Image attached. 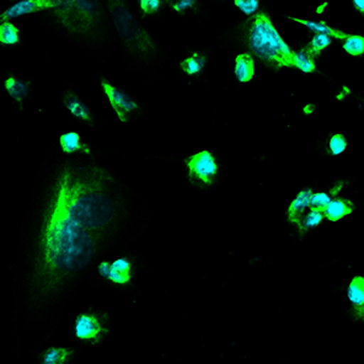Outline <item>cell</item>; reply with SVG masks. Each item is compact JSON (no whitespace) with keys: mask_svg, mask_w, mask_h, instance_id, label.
Returning <instances> with one entry per match:
<instances>
[{"mask_svg":"<svg viewBox=\"0 0 364 364\" xmlns=\"http://www.w3.org/2000/svg\"><path fill=\"white\" fill-rule=\"evenodd\" d=\"M337 46L352 60H364V35L360 32L348 33L343 40L337 42Z\"/></svg>","mask_w":364,"mask_h":364,"instance_id":"cb8c5ba5","label":"cell"},{"mask_svg":"<svg viewBox=\"0 0 364 364\" xmlns=\"http://www.w3.org/2000/svg\"><path fill=\"white\" fill-rule=\"evenodd\" d=\"M102 1L109 11L126 68L133 73L158 80L160 70L168 63V52L163 50L143 21L138 18L133 10L132 0Z\"/></svg>","mask_w":364,"mask_h":364,"instance_id":"277c9868","label":"cell"},{"mask_svg":"<svg viewBox=\"0 0 364 364\" xmlns=\"http://www.w3.org/2000/svg\"><path fill=\"white\" fill-rule=\"evenodd\" d=\"M210 4H228V0H210Z\"/></svg>","mask_w":364,"mask_h":364,"instance_id":"1f68e13d","label":"cell"},{"mask_svg":"<svg viewBox=\"0 0 364 364\" xmlns=\"http://www.w3.org/2000/svg\"><path fill=\"white\" fill-rule=\"evenodd\" d=\"M328 8H330V1H328V0L318 3V4L315 6V15H316L318 18H323L325 14L328 13Z\"/></svg>","mask_w":364,"mask_h":364,"instance_id":"f546056e","label":"cell"},{"mask_svg":"<svg viewBox=\"0 0 364 364\" xmlns=\"http://www.w3.org/2000/svg\"><path fill=\"white\" fill-rule=\"evenodd\" d=\"M149 271V264L144 254L131 249L119 251L102 259L95 271L87 277L90 287L107 288L117 291L119 296H141L136 279L141 273Z\"/></svg>","mask_w":364,"mask_h":364,"instance_id":"5b68a950","label":"cell"},{"mask_svg":"<svg viewBox=\"0 0 364 364\" xmlns=\"http://www.w3.org/2000/svg\"><path fill=\"white\" fill-rule=\"evenodd\" d=\"M1 87L18 112L25 114L26 106L33 99V87H35L33 77L31 75L20 77L15 73L14 69H5Z\"/></svg>","mask_w":364,"mask_h":364,"instance_id":"4fadbf2b","label":"cell"},{"mask_svg":"<svg viewBox=\"0 0 364 364\" xmlns=\"http://www.w3.org/2000/svg\"><path fill=\"white\" fill-rule=\"evenodd\" d=\"M212 47L190 45L186 53L175 60V69L180 75L191 82L207 84V72L210 69Z\"/></svg>","mask_w":364,"mask_h":364,"instance_id":"30bf717a","label":"cell"},{"mask_svg":"<svg viewBox=\"0 0 364 364\" xmlns=\"http://www.w3.org/2000/svg\"><path fill=\"white\" fill-rule=\"evenodd\" d=\"M350 5L355 14L364 18V0H350Z\"/></svg>","mask_w":364,"mask_h":364,"instance_id":"4dcf8cb0","label":"cell"},{"mask_svg":"<svg viewBox=\"0 0 364 364\" xmlns=\"http://www.w3.org/2000/svg\"><path fill=\"white\" fill-rule=\"evenodd\" d=\"M350 148V141L343 133L328 132L318 138L315 143L314 151L321 158L337 159L346 154Z\"/></svg>","mask_w":364,"mask_h":364,"instance_id":"d6986e66","label":"cell"},{"mask_svg":"<svg viewBox=\"0 0 364 364\" xmlns=\"http://www.w3.org/2000/svg\"><path fill=\"white\" fill-rule=\"evenodd\" d=\"M355 181V178H350V176L336 178V180H333V181L328 183L326 188H325V192L328 193V196L333 197V198H342L343 193L353 187Z\"/></svg>","mask_w":364,"mask_h":364,"instance_id":"484cf974","label":"cell"},{"mask_svg":"<svg viewBox=\"0 0 364 364\" xmlns=\"http://www.w3.org/2000/svg\"><path fill=\"white\" fill-rule=\"evenodd\" d=\"M318 112V105L315 102H306L301 107V116L304 117H314Z\"/></svg>","mask_w":364,"mask_h":364,"instance_id":"83f0119b","label":"cell"},{"mask_svg":"<svg viewBox=\"0 0 364 364\" xmlns=\"http://www.w3.org/2000/svg\"><path fill=\"white\" fill-rule=\"evenodd\" d=\"M318 190V181H311L301 187L291 200H288L286 210L283 212L282 222L288 237L293 242H303L305 240L303 234L305 219L313 208L311 198Z\"/></svg>","mask_w":364,"mask_h":364,"instance_id":"9c48e42d","label":"cell"},{"mask_svg":"<svg viewBox=\"0 0 364 364\" xmlns=\"http://www.w3.org/2000/svg\"><path fill=\"white\" fill-rule=\"evenodd\" d=\"M291 47L296 50L294 62H293V72L301 74V77L318 75V77H326V75L318 69V63L320 62L316 58H314L313 55L308 53L306 50L296 48L294 46H291Z\"/></svg>","mask_w":364,"mask_h":364,"instance_id":"603a6c76","label":"cell"},{"mask_svg":"<svg viewBox=\"0 0 364 364\" xmlns=\"http://www.w3.org/2000/svg\"><path fill=\"white\" fill-rule=\"evenodd\" d=\"M132 6L141 21H159L168 11L166 0H132Z\"/></svg>","mask_w":364,"mask_h":364,"instance_id":"ffe728a7","label":"cell"},{"mask_svg":"<svg viewBox=\"0 0 364 364\" xmlns=\"http://www.w3.org/2000/svg\"><path fill=\"white\" fill-rule=\"evenodd\" d=\"M330 202H331V197L328 196L326 192L318 191V190L315 192L314 196L311 198V205L316 210H323V212Z\"/></svg>","mask_w":364,"mask_h":364,"instance_id":"4316f807","label":"cell"},{"mask_svg":"<svg viewBox=\"0 0 364 364\" xmlns=\"http://www.w3.org/2000/svg\"><path fill=\"white\" fill-rule=\"evenodd\" d=\"M101 155L65 154L53 143L38 168L11 266L20 360L50 343L67 301L101 261L149 227L146 202Z\"/></svg>","mask_w":364,"mask_h":364,"instance_id":"6da1fadb","label":"cell"},{"mask_svg":"<svg viewBox=\"0 0 364 364\" xmlns=\"http://www.w3.org/2000/svg\"><path fill=\"white\" fill-rule=\"evenodd\" d=\"M291 45L296 48L306 50L308 53L313 55L314 58L320 62L325 55H328L336 41L333 37L323 32H308L305 38L298 41H291Z\"/></svg>","mask_w":364,"mask_h":364,"instance_id":"ac0fdd59","label":"cell"},{"mask_svg":"<svg viewBox=\"0 0 364 364\" xmlns=\"http://www.w3.org/2000/svg\"><path fill=\"white\" fill-rule=\"evenodd\" d=\"M333 294L346 296L348 308L342 316L352 325H364V274H353L352 277L333 288Z\"/></svg>","mask_w":364,"mask_h":364,"instance_id":"7c38bea8","label":"cell"},{"mask_svg":"<svg viewBox=\"0 0 364 364\" xmlns=\"http://www.w3.org/2000/svg\"><path fill=\"white\" fill-rule=\"evenodd\" d=\"M114 333V318L109 310L89 305L80 310L70 325L72 341L84 348H99Z\"/></svg>","mask_w":364,"mask_h":364,"instance_id":"52a82bcc","label":"cell"},{"mask_svg":"<svg viewBox=\"0 0 364 364\" xmlns=\"http://www.w3.org/2000/svg\"><path fill=\"white\" fill-rule=\"evenodd\" d=\"M228 4L232 5L242 16H251L267 8L264 0H228Z\"/></svg>","mask_w":364,"mask_h":364,"instance_id":"d4e9b609","label":"cell"},{"mask_svg":"<svg viewBox=\"0 0 364 364\" xmlns=\"http://www.w3.org/2000/svg\"><path fill=\"white\" fill-rule=\"evenodd\" d=\"M97 82L101 94L105 97L119 123L129 124L146 116V109L141 96L136 95L128 87L114 84L105 74H97Z\"/></svg>","mask_w":364,"mask_h":364,"instance_id":"ba28073f","label":"cell"},{"mask_svg":"<svg viewBox=\"0 0 364 364\" xmlns=\"http://www.w3.org/2000/svg\"><path fill=\"white\" fill-rule=\"evenodd\" d=\"M21 15L35 16L50 31L99 60L109 57L117 47L102 0H20L3 10L1 20Z\"/></svg>","mask_w":364,"mask_h":364,"instance_id":"7a4b0ae2","label":"cell"},{"mask_svg":"<svg viewBox=\"0 0 364 364\" xmlns=\"http://www.w3.org/2000/svg\"><path fill=\"white\" fill-rule=\"evenodd\" d=\"M350 94L352 92H350V89L346 85H341V87H338V90H337L336 95L333 96V99L338 101V102H343V101H346L350 97Z\"/></svg>","mask_w":364,"mask_h":364,"instance_id":"f1b7e54d","label":"cell"},{"mask_svg":"<svg viewBox=\"0 0 364 364\" xmlns=\"http://www.w3.org/2000/svg\"><path fill=\"white\" fill-rule=\"evenodd\" d=\"M0 43L5 50H18L25 46L23 28L11 20L0 23Z\"/></svg>","mask_w":364,"mask_h":364,"instance_id":"7402d4cb","label":"cell"},{"mask_svg":"<svg viewBox=\"0 0 364 364\" xmlns=\"http://www.w3.org/2000/svg\"><path fill=\"white\" fill-rule=\"evenodd\" d=\"M279 364H291V362H289V360H283V362H281Z\"/></svg>","mask_w":364,"mask_h":364,"instance_id":"836d02e7","label":"cell"},{"mask_svg":"<svg viewBox=\"0 0 364 364\" xmlns=\"http://www.w3.org/2000/svg\"><path fill=\"white\" fill-rule=\"evenodd\" d=\"M82 347L47 345L32 355L36 364H77L82 358Z\"/></svg>","mask_w":364,"mask_h":364,"instance_id":"5bb4252c","label":"cell"},{"mask_svg":"<svg viewBox=\"0 0 364 364\" xmlns=\"http://www.w3.org/2000/svg\"><path fill=\"white\" fill-rule=\"evenodd\" d=\"M60 151L65 154H90V153H102V154H112V151L95 146L87 141L84 136L77 132L62 133L57 136L55 141Z\"/></svg>","mask_w":364,"mask_h":364,"instance_id":"e0dca14e","label":"cell"},{"mask_svg":"<svg viewBox=\"0 0 364 364\" xmlns=\"http://www.w3.org/2000/svg\"><path fill=\"white\" fill-rule=\"evenodd\" d=\"M58 99H60L62 109L68 114L73 122L82 124L91 129H97L104 126V123L101 122L99 116L96 114L95 109L82 100V96L79 95V92L74 89L70 82H67V87L60 90Z\"/></svg>","mask_w":364,"mask_h":364,"instance_id":"8fae6325","label":"cell"},{"mask_svg":"<svg viewBox=\"0 0 364 364\" xmlns=\"http://www.w3.org/2000/svg\"><path fill=\"white\" fill-rule=\"evenodd\" d=\"M168 11L183 21L202 23L210 18V0H166Z\"/></svg>","mask_w":364,"mask_h":364,"instance_id":"9a60e30c","label":"cell"},{"mask_svg":"<svg viewBox=\"0 0 364 364\" xmlns=\"http://www.w3.org/2000/svg\"><path fill=\"white\" fill-rule=\"evenodd\" d=\"M182 171L193 190L213 191L223 180V155L218 149H200L182 159Z\"/></svg>","mask_w":364,"mask_h":364,"instance_id":"8992f818","label":"cell"},{"mask_svg":"<svg viewBox=\"0 0 364 364\" xmlns=\"http://www.w3.org/2000/svg\"><path fill=\"white\" fill-rule=\"evenodd\" d=\"M357 210L355 198H333L325 210V217L328 223L338 224L352 217Z\"/></svg>","mask_w":364,"mask_h":364,"instance_id":"44dd1931","label":"cell"},{"mask_svg":"<svg viewBox=\"0 0 364 364\" xmlns=\"http://www.w3.org/2000/svg\"><path fill=\"white\" fill-rule=\"evenodd\" d=\"M8 3H9L10 5L16 4V3H18L20 0H6Z\"/></svg>","mask_w":364,"mask_h":364,"instance_id":"d6a6232c","label":"cell"},{"mask_svg":"<svg viewBox=\"0 0 364 364\" xmlns=\"http://www.w3.org/2000/svg\"><path fill=\"white\" fill-rule=\"evenodd\" d=\"M276 14L269 8L251 16H240L219 32V47L252 55L259 68L271 74L293 72L296 50L278 28Z\"/></svg>","mask_w":364,"mask_h":364,"instance_id":"3957f363","label":"cell"},{"mask_svg":"<svg viewBox=\"0 0 364 364\" xmlns=\"http://www.w3.org/2000/svg\"><path fill=\"white\" fill-rule=\"evenodd\" d=\"M259 68L257 60L249 53L242 52L235 55L232 60V75L239 90L254 84L259 73Z\"/></svg>","mask_w":364,"mask_h":364,"instance_id":"2e32d148","label":"cell"}]
</instances>
